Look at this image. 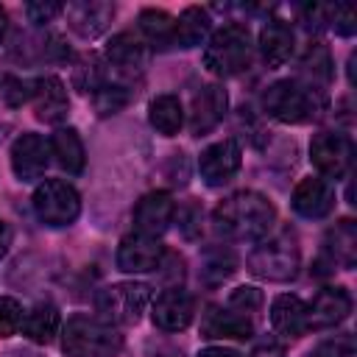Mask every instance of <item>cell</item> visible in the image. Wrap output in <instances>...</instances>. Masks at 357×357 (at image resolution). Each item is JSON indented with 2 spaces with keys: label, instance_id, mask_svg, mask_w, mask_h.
Listing matches in <instances>:
<instances>
[{
  "label": "cell",
  "instance_id": "6da1fadb",
  "mask_svg": "<svg viewBox=\"0 0 357 357\" xmlns=\"http://www.w3.org/2000/svg\"><path fill=\"white\" fill-rule=\"evenodd\" d=\"M273 220V204L254 190L226 195L212 212V229L218 237L226 240H262L271 231Z\"/></svg>",
  "mask_w": 357,
  "mask_h": 357
},
{
  "label": "cell",
  "instance_id": "7a4b0ae2",
  "mask_svg": "<svg viewBox=\"0 0 357 357\" xmlns=\"http://www.w3.org/2000/svg\"><path fill=\"white\" fill-rule=\"evenodd\" d=\"M326 106H329L326 92L312 89V86L301 84L298 78L276 81L262 95L265 114L273 117V120H279V123H287V126L321 120L326 114Z\"/></svg>",
  "mask_w": 357,
  "mask_h": 357
},
{
  "label": "cell",
  "instance_id": "3957f363",
  "mask_svg": "<svg viewBox=\"0 0 357 357\" xmlns=\"http://www.w3.org/2000/svg\"><path fill=\"white\" fill-rule=\"evenodd\" d=\"M61 349L67 357H117L123 351V335L95 315L75 312L61 329Z\"/></svg>",
  "mask_w": 357,
  "mask_h": 357
},
{
  "label": "cell",
  "instance_id": "277c9868",
  "mask_svg": "<svg viewBox=\"0 0 357 357\" xmlns=\"http://www.w3.org/2000/svg\"><path fill=\"white\" fill-rule=\"evenodd\" d=\"M251 50H254V45H251L248 28L240 22H229L209 36V42L204 47V67L220 78L237 75L240 70L248 67Z\"/></svg>",
  "mask_w": 357,
  "mask_h": 357
},
{
  "label": "cell",
  "instance_id": "5b68a950",
  "mask_svg": "<svg viewBox=\"0 0 357 357\" xmlns=\"http://www.w3.org/2000/svg\"><path fill=\"white\" fill-rule=\"evenodd\" d=\"M298 265H301V254L290 231H279L262 240L259 245H254V251L245 259V268L265 282H290L298 273Z\"/></svg>",
  "mask_w": 357,
  "mask_h": 357
},
{
  "label": "cell",
  "instance_id": "8992f818",
  "mask_svg": "<svg viewBox=\"0 0 357 357\" xmlns=\"http://www.w3.org/2000/svg\"><path fill=\"white\" fill-rule=\"evenodd\" d=\"M148 301H151L148 284L117 282V284H106L103 290H98L95 310H98L100 321H106L112 326H131L142 318Z\"/></svg>",
  "mask_w": 357,
  "mask_h": 357
},
{
  "label": "cell",
  "instance_id": "52a82bcc",
  "mask_svg": "<svg viewBox=\"0 0 357 357\" xmlns=\"http://www.w3.org/2000/svg\"><path fill=\"white\" fill-rule=\"evenodd\" d=\"M33 212L39 223L50 229H64L81 215V195L64 178H47L33 190Z\"/></svg>",
  "mask_w": 357,
  "mask_h": 357
},
{
  "label": "cell",
  "instance_id": "ba28073f",
  "mask_svg": "<svg viewBox=\"0 0 357 357\" xmlns=\"http://www.w3.org/2000/svg\"><path fill=\"white\" fill-rule=\"evenodd\" d=\"M310 159L321 178L326 181H340L354 159V142L343 131H318L310 142Z\"/></svg>",
  "mask_w": 357,
  "mask_h": 357
},
{
  "label": "cell",
  "instance_id": "9c48e42d",
  "mask_svg": "<svg viewBox=\"0 0 357 357\" xmlns=\"http://www.w3.org/2000/svg\"><path fill=\"white\" fill-rule=\"evenodd\" d=\"M240 165H243V148L234 137L212 142L198 156V173L204 178V184H209V187H220L229 178H234Z\"/></svg>",
  "mask_w": 357,
  "mask_h": 357
},
{
  "label": "cell",
  "instance_id": "30bf717a",
  "mask_svg": "<svg viewBox=\"0 0 357 357\" xmlns=\"http://www.w3.org/2000/svg\"><path fill=\"white\" fill-rule=\"evenodd\" d=\"M50 139H45L42 134L25 131L14 139L11 145V170L20 181H36L45 176L47 165H50Z\"/></svg>",
  "mask_w": 357,
  "mask_h": 357
},
{
  "label": "cell",
  "instance_id": "8fae6325",
  "mask_svg": "<svg viewBox=\"0 0 357 357\" xmlns=\"http://www.w3.org/2000/svg\"><path fill=\"white\" fill-rule=\"evenodd\" d=\"M176 218V201L167 190H153V192H145L134 212H131V223H134V231L137 234H145V237H156L167 231V226L173 223Z\"/></svg>",
  "mask_w": 357,
  "mask_h": 357
},
{
  "label": "cell",
  "instance_id": "7c38bea8",
  "mask_svg": "<svg viewBox=\"0 0 357 357\" xmlns=\"http://www.w3.org/2000/svg\"><path fill=\"white\" fill-rule=\"evenodd\" d=\"M153 324L162 332H181L192 324L195 318V298L192 293H187L184 287H165L156 301H153V312H151Z\"/></svg>",
  "mask_w": 357,
  "mask_h": 357
},
{
  "label": "cell",
  "instance_id": "4fadbf2b",
  "mask_svg": "<svg viewBox=\"0 0 357 357\" xmlns=\"http://www.w3.org/2000/svg\"><path fill=\"white\" fill-rule=\"evenodd\" d=\"M31 103H33L36 120L50 123V126H59L70 114L67 86L56 75H42V78L31 81Z\"/></svg>",
  "mask_w": 357,
  "mask_h": 357
},
{
  "label": "cell",
  "instance_id": "5bb4252c",
  "mask_svg": "<svg viewBox=\"0 0 357 357\" xmlns=\"http://www.w3.org/2000/svg\"><path fill=\"white\" fill-rule=\"evenodd\" d=\"M165 257V245L156 237H145V234H126L117 245V268L123 273H148L156 271V265Z\"/></svg>",
  "mask_w": 357,
  "mask_h": 357
},
{
  "label": "cell",
  "instance_id": "9a60e30c",
  "mask_svg": "<svg viewBox=\"0 0 357 357\" xmlns=\"http://www.w3.org/2000/svg\"><path fill=\"white\" fill-rule=\"evenodd\" d=\"M229 109V95L220 84H206L195 92L192 106H190V131L195 137L209 134L212 128L220 126V120L226 117Z\"/></svg>",
  "mask_w": 357,
  "mask_h": 357
},
{
  "label": "cell",
  "instance_id": "2e32d148",
  "mask_svg": "<svg viewBox=\"0 0 357 357\" xmlns=\"http://www.w3.org/2000/svg\"><path fill=\"white\" fill-rule=\"evenodd\" d=\"M290 204H293V212L307 220L326 218L335 209V187L321 176H307L296 184Z\"/></svg>",
  "mask_w": 357,
  "mask_h": 357
},
{
  "label": "cell",
  "instance_id": "e0dca14e",
  "mask_svg": "<svg viewBox=\"0 0 357 357\" xmlns=\"http://www.w3.org/2000/svg\"><path fill=\"white\" fill-rule=\"evenodd\" d=\"M351 312V293L346 287H321L312 298V304H307V321L310 329H332L340 321H346Z\"/></svg>",
  "mask_w": 357,
  "mask_h": 357
},
{
  "label": "cell",
  "instance_id": "ac0fdd59",
  "mask_svg": "<svg viewBox=\"0 0 357 357\" xmlns=\"http://www.w3.org/2000/svg\"><path fill=\"white\" fill-rule=\"evenodd\" d=\"M67 25L81 36V39H95L100 36L112 20H114V3H100V0H78L64 6Z\"/></svg>",
  "mask_w": 357,
  "mask_h": 357
},
{
  "label": "cell",
  "instance_id": "d6986e66",
  "mask_svg": "<svg viewBox=\"0 0 357 357\" xmlns=\"http://www.w3.org/2000/svg\"><path fill=\"white\" fill-rule=\"evenodd\" d=\"M201 335L206 340H248L254 335V321L231 307L209 304L201 318Z\"/></svg>",
  "mask_w": 357,
  "mask_h": 357
},
{
  "label": "cell",
  "instance_id": "ffe728a7",
  "mask_svg": "<svg viewBox=\"0 0 357 357\" xmlns=\"http://www.w3.org/2000/svg\"><path fill=\"white\" fill-rule=\"evenodd\" d=\"M324 259L329 268H354L357 265V223L351 218L337 220L324 237Z\"/></svg>",
  "mask_w": 357,
  "mask_h": 357
},
{
  "label": "cell",
  "instance_id": "44dd1931",
  "mask_svg": "<svg viewBox=\"0 0 357 357\" xmlns=\"http://www.w3.org/2000/svg\"><path fill=\"white\" fill-rule=\"evenodd\" d=\"M293 47H296V36H293L290 22L273 17L262 25V31H259V56L268 67H282L293 56Z\"/></svg>",
  "mask_w": 357,
  "mask_h": 357
},
{
  "label": "cell",
  "instance_id": "7402d4cb",
  "mask_svg": "<svg viewBox=\"0 0 357 357\" xmlns=\"http://www.w3.org/2000/svg\"><path fill=\"white\" fill-rule=\"evenodd\" d=\"M271 326L282 337H301L310 329L307 304L298 296H293V293L276 296L273 304H271Z\"/></svg>",
  "mask_w": 357,
  "mask_h": 357
},
{
  "label": "cell",
  "instance_id": "603a6c76",
  "mask_svg": "<svg viewBox=\"0 0 357 357\" xmlns=\"http://www.w3.org/2000/svg\"><path fill=\"white\" fill-rule=\"evenodd\" d=\"M106 61L120 70V73H139L148 61V50H145V42L139 36H134L131 31H120L109 39L106 45Z\"/></svg>",
  "mask_w": 357,
  "mask_h": 357
},
{
  "label": "cell",
  "instance_id": "cb8c5ba5",
  "mask_svg": "<svg viewBox=\"0 0 357 357\" xmlns=\"http://www.w3.org/2000/svg\"><path fill=\"white\" fill-rule=\"evenodd\" d=\"M298 67H301V70H298V81L307 84V86H312V89H321V92L329 86V81H332V75H335L332 53H329V47H326L324 42H318V39L307 45V50H304Z\"/></svg>",
  "mask_w": 357,
  "mask_h": 357
},
{
  "label": "cell",
  "instance_id": "d4e9b609",
  "mask_svg": "<svg viewBox=\"0 0 357 357\" xmlns=\"http://www.w3.org/2000/svg\"><path fill=\"white\" fill-rule=\"evenodd\" d=\"M50 153L56 156L59 167L70 176H78L84 170V162H86V153H84V142H81V134L75 128H56L53 137H50Z\"/></svg>",
  "mask_w": 357,
  "mask_h": 357
},
{
  "label": "cell",
  "instance_id": "484cf974",
  "mask_svg": "<svg viewBox=\"0 0 357 357\" xmlns=\"http://www.w3.org/2000/svg\"><path fill=\"white\" fill-rule=\"evenodd\" d=\"M61 326V315L53 304H36L22 315V335L33 343H50L59 335Z\"/></svg>",
  "mask_w": 357,
  "mask_h": 357
},
{
  "label": "cell",
  "instance_id": "4316f807",
  "mask_svg": "<svg viewBox=\"0 0 357 357\" xmlns=\"http://www.w3.org/2000/svg\"><path fill=\"white\" fill-rule=\"evenodd\" d=\"M209 28H212L209 11L201 8V6H190V8H184V11L178 14V20H176L173 45H176V47H195V45H201V42L206 39Z\"/></svg>",
  "mask_w": 357,
  "mask_h": 357
},
{
  "label": "cell",
  "instance_id": "83f0119b",
  "mask_svg": "<svg viewBox=\"0 0 357 357\" xmlns=\"http://www.w3.org/2000/svg\"><path fill=\"white\" fill-rule=\"evenodd\" d=\"M148 123L162 137H176L184 126V109L176 95H156L148 106Z\"/></svg>",
  "mask_w": 357,
  "mask_h": 357
},
{
  "label": "cell",
  "instance_id": "f1b7e54d",
  "mask_svg": "<svg viewBox=\"0 0 357 357\" xmlns=\"http://www.w3.org/2000/svg\"><path fill=\"white\" fill-rule=\"evenodd\" d=\"M139 33L159 50L173 47V36H176V17H170L165 8H142L139 17Z\"/></svg>",
  "mask_w": 357,
  "mask_h": 357
},
{
  "label": "cell",
  "instance_id": "f546056e",
  "mask_svg": "<svg viewBox=\"0 0 357 357\" xmlns=\"http://www.w3.org/2000/svg\"><path fill=\"white\" fill-rule=\"evenodd\" d=\"M234 271H237V254L231 248L215 245V248L204 251V257H201V279L206 284H220Z\"/></svg>",
  "mask_w": 357,
  "mask_h": 357
},
{
  "label": "cell",
  "instance_id": "4dcf8cb0",
  "mask_svg": "<svg viewBox=\"0 0 357 357\" xmlns=\"http://www.w3.org/2000/svg\"><path fill=\"white\" fill-rule=\"evenodd\" d=\"M73 84H75V89L89 92V95H95L103 84H109L103 59L100 56H92V53L84 56V59H78V64L73 67Z\"/></svg>",
  "mask_w": 357,
  "mask_h": 357
},
{
  "label": "cell",
  "instance_id": "1f68e13d",
  "mask_svg": "<svg viewBox=\"0 0 357 357\" xmlns=\"http://www.w3.org/2000/svg\"><path fill=\"white\" fill-rule=\"evenodd\" d=\"M92 100H95V109H98V114H117L128 100H131V92H128V86L126 84H103L95 95H92Z\"/></svg>",
  "mask_w": 357,
  "mask_h": 357
},
{
  "label": "cell",
  "instance_id": "d6a6232c",
  "mask_svg": "<svg viewBox=\"0 0 357 357\" xmlns=\"http://www.w3.org/2000/svg\"><path fill=\"white\" fill-rule=\"evenodd\" d=\"M324 22L329 28H335V33H340V36H354V31H357V14L346 3L324 6Z\"/></svg>",
  "mask_w": 357,
  "mask_h": 357
},
{
  "label": "cell",
  "instance_id": "836d02e7",
  "mask_svg": "<svg viewBox=\"0 0 357 357\" xmlns=\"http://www.w3.org/2000/svg\"><path fill=\"white\" fill-rule=\"evenodd\" d=\"M226 307H231L234 312H240V315L251 318L254 312H259V310H262V290H257V287H251V284H243V287L231 290V296H229Z\"/></svg>",
  "mask_w": 357,
  "mask_h": 357
},
{
  "label": "cell",
  "instance_id": "e575fe53",
  "mask_svg": "<svg viewBox=\"0 0 357 357\" xmlns=\"http://www.w3.org/2000/svg\"><path fill=\"white\" fill-rule=\"evenodd\" d=\"M22 326V304L17 298L0 296V337H11Z\"/></svg>",
  "mask_w": 357,
  "mask_h": 357
},
{
  "label": "cell",
  "instance_id": "d590c367",
  "mask_svg": "<svg viewBox=\"0 0 357 357\" xmlns=\"http://www.w3.org/2000/svg\"><path fill=\"white\" fill-rule=\"evenodd\" d=\"M201 220H204V209L198 201H187L181 209H178V229L187 240H195L201 237Z\"/></svg>",
  "mask_w": 357,
  "mask_h": 357
},
{
  "label": "cell",
  "instance_id": "8d00e7d4",
  "mask_svg": "<svg viewBox=\"0 0 357 357\" xmlns=\"http://www.w3.org/2000/svg\"><path fill=\"white\" fill-rule=\"evenodd\" d=\"M354 354V337L351 335H335L315 346L310 357H351Z\"/></svg>",
  "mask_w": 357,
  "mask_h": 357
},
{
  "label": "cell",
  "instance_id": "74e56055",
  "mask_svg": "<svg viewBox=\"0 0 357 357\" xmlns=\"http://www.w3.org/2000/svg\"><path fill=\"white\" fill-rule=\"evenodd\" d=\"M3 100L8 106H22L25 100H31V81H22V78H14V75H6L3 78Z\"/></svg>",
  "mask_w": 357,
  "mask_h": 357
},
{
  "label": "cell",
  "instance_id": "f35d334b",
  "mask_svg": "<svg viewBox=\"0 0 357 357\" xmlns=\"http://www.w3.org/2000/svg\"><path fill=\"white\" fill-rule=\"evenodd\" d=\"M25 14H28L31 22L45 25V22H50L53 17L64 14V6H61V3H28V6H25Z\"/></svg>",
  "mask_w": 357,
  "mask_h": 357
},
{
  "label": "cell",
  "instance_id": "ab89813d",
  "mask_svg": "<svg viewBox=\"0 0 357 357\" xmlns=\"http://www.w3.org/2000/svg\"><path fill=\"white\" fill-rule=\"evenodd\" d=\"M248 357H284V346L276 337H265L251 349Z\"/></svg>",
  "mask_w": 357,
  "mask_h": 357
},
{
  "label": "cell",
  "instance_id": "60d3db41",
  "mask_svg": "<svg viewBox=\"0 0 357 357\" xmlns=\"http://www.w3.org/2000/svg\"><path fill=\"white\" fill-rule=\"evenodd\" d=\"M198 357H243V354L229 349V346H206V349L198 351Z\"/></svg>",
  "mask_w": 357,
  "mask_h": 357
},
{
  "label": "cell",
  "instance_id": "b9f144b4",
  "mask_svg": "<svg viewBox=\"0 0 357 357\" xmlns=\"http://www.w3.org/2000/svg\"><path fill=\"white\" fill-rule=\"evenodd\" d=\"M8 245H11V226L6 220H0V257H6Z\"/></svg>",
  "mask_w": 357,
  "mask_h": 357
},
{
  "label": "cell",
  "instance_id": "7bdbcfd3",
  "mask_svg": "<svg viewBox=\"0 0 357 357\" xmlns=\"http://www.w3.org/2000/svg\"><path fill=\"white\" fill-rule=\"evenodd\" d=\"M6 31H8V14H6V8L0 6V42H3V36H6Z\"/></svg>",
  "mask_w": 357,
  "mask_h": 357
}]
</instances>
